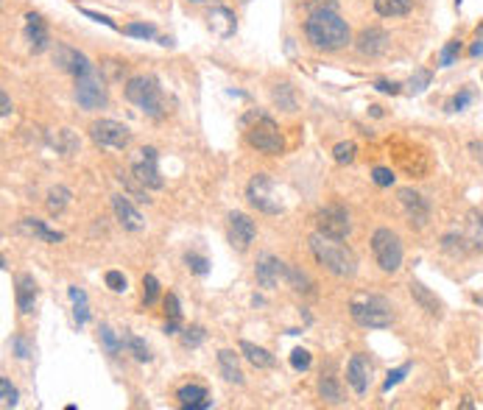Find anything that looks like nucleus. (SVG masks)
Here are the masks:
<instances>
[{
	"mask_svg": "<svg viewBox=\"0 0 483 410\" xmlns=\"http://www.w3.org/2000/svg\"><path fill=\"white\" fill-rule=\"evenodd\" d=\"M304 36L318 50H341L349 42V25L338 8H313L304 20Z\"/></svg>",
	"mask_w": 483,
	"mask_h": 410,
	"instance_id": "f257e3e1",
	"label": "nucleus"
},
{
	"mask_svg": "<svg viewBox=\"0 0 483 410\" xmlns=\"http://www.w3.org/2000/svg\"><path fill=\"white\" fill-rule=\"evenodd\" d=\"M310 251L316 257V262L321 268H327L332 276H341V279H349L355 276L358 271V257L355 251L344 243V240H335V237H327V234H310Z\"/></svg>",
	"mask_w": 483,
	"mask_h": 410,
	"instance_id": "f03ea898",
	"label": "nucleus"
},
{
	"mask_svg": "<svg viewBox=\"0 0 483 410\" xmlns=\"http://www.w3.org/2000/svg\"><path fill=\"white\" fill-rule=\"evenodd\" d=\"M243 132H246V143L260 151V154H268V157H276L285 151V140H282V132L276 126L274 118H268L265 112H248L243 118Z\"/></svg>",
	"mask_w": 483,
	"mask_h": 410,
	"instance_id": "7ed1b4c3",
	"label": "nucleus"
},
{
	"mask_svg": "<svg viewBox=\"0 0 483 410\" xmlns=\"http://www.w3.org/2000/svg\"><path fill=\"white\" fill-rule=\"evenodd\" d=\"M349 316L355 318V324H360L366 330H386L394 321L391 302L386 296H377V293H358V296H352Z\"/></svg>",
	"mask_w": 483,
	"mask_h": 410,
	"instance_id": "20e7f679",
	"label": "nucleus"
},
{
	"mask_svg": "<svg viewBox=\"0 0 483 410\" xmlns=\"http://www.w3.org/2000/svg\"><path fill=\"white\" fill-rule=\"evenodd\" d=\"M123 95H126L129 104L143 109L148 118H162L168 112V104H165L162 90H160L154 76H132L123 87Z\"/></svg>",
	"mask_w": 483,
	"mask_h": 410,
	"instance_id": "39448f33",
	"label": "nucleus"
},
{
	"mask_svg": "<svg viewBox=\"0 0 483 410\" xmlns=\"http://www.w3.org/2000/svg\"><path fill=\"white\" fill-rule=\"evenodd\" d=\"M372 254H374L377 265H380L386 274L400 271V265H402V243H400L397 232H391V229H377V232L372 234Z\"/></svg>",
	"mask_w": 483,
	"mask_h": 410,
	"instance_id": "423d86ee",
	"label": "nucleus"
},
{
	"mask_svg": "<svg viewBox=\"0 0 483 410\" xmlns=\"http://www.w3.org/2000/svg\"><path fill=\"white\" fill-rule=\"evenodd\" d=\"M157 160H160L157 157V148H151V146L148 148H140L137 157L132 160V176H134V182L143 190H162V185H165Z\"/></svg>",
	"mask_w": 483,
	"mask_h": 410,
	"instance_id": "0eeeda50",
	"label": "nucleus"
},
{
	"mask_svg": "<svg viewBox=\"0 0 483 410\" xmlns=\"http://www.w3.org/2000/svg\"><path fill=\"white\" fill-rule=\"evenodd\" d=\"M246 199H248V204L254 206V209H260V212H265V215H279V212L285 209L282 202L276 199V193H274V182H271L265 174H257V176L248 179V185H246Z\"/></svg>",
	"mask_w": 483,
	"mask_h": 410,
	"instance_id": "6e6552de",
	"label": "nucleus"
},
{
	"mask_svg": "<svg viewBox=\"0 0 483 410\" xmlns=\"http://www.w3.org/2000/svg\"><path fill=\"white\" fill-rule=\"evenodd\" d=\"M90 137H92L95 146H101V148H118V151L129 148V143H132V132L123 123H118V120H95L90 126Z\"/></svg>",
	"mask_w": 483,
	"mask_h": 410,
	"instance_id": "1a4fd4ad",
	"label": "nucleus"
},
{
	"mask_svg": "<svg viewBox=\"0 0 483 410\" xmlns=\"http://www.w3.org/2000/svg\"><path fill=\"white\" fill-rule=\"evenodd\" d=\"M76 101L81 109L92 112V109H104L106 106V87L98 78V73H87L81 78H76Z\"/></svg>",
	"mask_w": 483,
	"mask_h": 410,
	"instance_id": "9d476101",
	"label": "nucleus"
},
{
	"mask_svg": "<svg viewBox=\"0 0 483 410\" xmlns=\"http://www.w3.org/2000/svg\"><path fill=\"white\" fill-rule=\"evenodd\" d=\"M316 226H318V232L321 234H327V237H335V240H346L349 237V215H346V209L338 204H330L324 206V209H318L316 212Z\"/></svg>",
	"mask_w": 483,
	"mask_h": 410,
	"instance_id": "9b49d317",
	"label": "nucleus"
},
{
	"mask_svg": "<svg viewBox=\"0 0 483 410\" xmlns=\"http://www.w3.org/2000/svg\"><path fill=\"white\" fill-rule=\"evenodd\" d=\"M285 271H288V265L279 260V257H274V254H260L257 257V265H254V276H257V285L260 288H276L279 285V279H285Z\"/></svg>",
	"mask_w": 483,
	"mask_h": 410,
	"instance_id": "f8f14e48",
	"label": "nucleus"
},
{
	"mask_svg": "<svg viewBox=\"0 0 483 410\" xmlns=\"http://www.w3.org/2000/svg\"><path fill=\"white\" fill-rule=\"evenodd\" d=\"M53 62H56L64 73H70V76H76V78H81V76H87V73H92V70H95V67H92V62H90L81 50H76V48H70V45H59V48H56Z\"/></svg>",
	"mask_w": 483,
	"mask_h": 410,
	"instance_id": "ddd939ff",
	"label": "nucleus"
},
{
	"mask_svg": "<svg viewBox=\"0 0 483 410\" xmlns=\"http://www.w3.org/2000/svg\"><path fill=\"white\" fill-rule=\"evenodd\" d=\"M397 199H400V204L405 206V215H408V220L414 223V226H425L428 220H430V204H428V199L422 196V193H416V190H411V188H402L400 193H397Z\"/></svg>",
	"mask_w": 483,
	"mask_h": 410,
	"instance_id": "4468645a",
	"label": "nucleus"
},
{
	"mask_svg": "<svg viewBox=\"0 0 483 410\" xmlns=\"http://www.w3.org/2000/svg\"><path fill=\"white\" fill-rule=\"evenodd\" d=\"M254 234H257V226H254V220L248 215H243V212H232L230 215V243H232V248L246 251L254 243Z\"/></svg>",
	"mask_w": 483,
	"mask_h": 410,
	"instance_id": "2eb2a0df",
	"label": "nucleus"
},
{
	"mask_svg": "<svg viewBox=\"0 0 483 410\" xmlns=\"http://www.w3.org/2000/svg\"><path fill=\"white\" fill-rule=\"evenodd\" d=\"M36 282L31 274H17L14 279V302H17V310L22 316H31L34 307H36Z\"/></svg>",
	"mask_w": 483,
	"mask_h": 410,
	"instance_id": "dca6fc26",
	"label": "nucleus"
},
{
	"mask_svg": "<svg viewBox=\"0 0 483 410\" xmlns=\"http://www.w3.org/2000/svg\"><path fill=\"white\" fill-rule=\"evenodd\" d=\"M25 39L34 53H45L50 48V34L39 14H25Z\"/></svg>",
	"mask_w": 483,
	"mask_h": 410,
	"instance_id": "f3484780",
	"label": "nucleus"
},
{
	"mask_svg": "<svg viewBox=\"0 0 483 410\" xmlns=\"http://www.w3.org/2000/svg\"><path fill=\"white\" fill-rule=\"evenodd\" d=\"M369 377H372V363L366 355H352L349 366H346V383L352 386L355 394H366L369 391Z\"/></svg>",
	"mask_w": 483,
	"mask_h": 410,
	"instance_id": "a211bd4d",
	"label": "nucleus"
},
{
	"mask_svg": "<svg viewBox=\"0 0 483 410\" xmlns=\"http://www.w3.org/2000/svg\"><path fill=\"white\" fill-rule=\"evenodd\" d=\"M112 209H115V218L120 220V226H123V229H129V232H140V229L146 226L143 215L132 206V202H129L126 196H112Z\"/></svg>",
	"mask_w": 483,
	"mask_h": 410,
	"instance_id": "6ab92c4d",
	"label": "nucleus"
},
{
	"mask_svg": "<svg viewBox=\"0 0 483 410\" xmlns=\"http://www.w3.org/2000/svg\"><path fill=\"white\" fill-rule=\"evenodd\" d=\"M176 400H179V405H182V408H190V410L213 408L207 388H204V386H199V383H188V386H182V388L176 391Z\"/></svg>",
	"mask_w": 483,
	"mask_h": 410,
	"instance_id": "aec40b11",
	"label": "nucleus"
},
{
	"mask_svg": "<svg viewBox=\"0 0 483 410\" xmlns=\"http://www.w3.org/2000/svg\"><path fill=\"white\" fill-rule=\"evenodd\" d=\"M388 48V34L383 28H363L358 36V50L363 56H377Z\"/></svg>",
	"mask_w": 483,
	"mask_h": 410,
	"instance_id": "412c9836",
	"label": "nucleus"
},
{
	"mask_svg": "<svg viewBox=\"0 0 483 410\" xmlns=\"http://www.w3.org/2000/svg\"><path fill=\"white\" fill-rule=\"evenodd\" d=\"M210 28H213V34H218L224 39L232 36L235 34V14L230 8H224V6H216L210 11Z\"/></svg>",
	"mask_w": 483,
	"mask_h": 410,
	"instance_id": "4be33fe9",
	"label": "nucleus"
},
{
	"mask_svg": "<svg viewBox=\"0 0 483 410\" xmlns=\"http://www.w3.org/2000/svg\"><path fill=\"white\" fill-rule=\"evenodd\" d=\"M218 366H221V377L227 383H235V386H243V372L238 366V355L232 349H221L218 352Z\"/></svg>",
	"mask_w": 483,
	"mask_h": 410,
	"instance_id": "5701e85b",
	"label": "nucleus"
},
{
	"mask_svg": "<svg viewBox=\"0 0 483 410\" xmlns=\"http://www.w3.org/2000/svg\"><path fill=\"white\" fill-rule=\"evenodd\" d=\"M411 296H414V302L422 307V310H428L430 316H442V302L425 288V285H419V282H411Z\"/></svg>",
	"mask_w": 483,
	"mask_h": 410,
	"instance_id": "b1692460",
	"label": "nucleus"
},
{
	"mask_svg": "<svg viewBox=\"0 0 483 410\" xmlns=\"http://www.w3.org/2000/svg\"><path fill=\"white\" fill-rule=\"evenodd\" d=\"M241 352L254 369H271L274 366V355L265 352L262 346H254L251 341H241Z\"/></svg>",
	"mask_w": 483,
	"mask_h": 410,
	"instance_id": "393cba45",
	"label": "nucleus"
},
{
	"mask_svg": "<svg viewBox=\"0 0 483 410\" xmlns=\"http://www.w3.org/2000/svg\"><path fill=\"white\" fill-rule=\"evenodd\" d=\"M22 232H28V234H34V237H39L42 243H62V232H53V229H48L42 220H36V218H25L22 220Z\"/></svg>",
	"mask_w": 483,
	"mask_h": 410,
	"instance_id": "a878e982",
	"label": "nucleus"
},
{
	"mask_svg": "<svg viewBox=\"0 0 483 410\" xmlns=\"http://www.w3.org/2000/svg\"><path fill=\"white\" fill-rule=\"evenodd\" d=\"M67 296H70V302H73V318H76V324L78 327H84L87 324V318H90V310H87V293L81 290V288H67Z\"/></svg>",
	"mask_w": 483,
	"mask_h": 410,
	"instance_id": "bb28decb",
	"label": "nucleus"
},
{
	"mask_svg": "<svg viewBox=\"0 0 483 410\" xmlns=\"http://www.w3.org/2000/svg\"><path fill=\"white\" fill-rule=\"evenodd\" d=\"M414 8L411 0H374V11L380 17H405Z\"/></svg>",
	"mask_w": 483,
	"mask_h": 410,
	"instance_id": "cd10ccee",
	"label": "nucleus"
},
{
	"mask_svg": "<svg viewBox=\"0 0 483 410\" xmlns=\"http://www.w3.org/2000/svg\"><path fill=\"white\" fill-rule=\"evenodd\" d=\"M285 282L296 290V293H313V282H310V276L307 274H302L299 268H293V265H288V271H285Z\"/></svg>",
	"mask_w": 483,
	"mask_h": 410,
	"instance_id": "c85d7f7f",
	"label": "nucleus"
},
{
	"mask_svg": "<svg viewBox=\"0 0 483 410\" xmlns=\"http://www.w3.org/2000/svg\"><path fill=\"white\" fill-rule=\"evenodd\" d=\"M123 346L134 355V360H140V363H148L151 360V352H148V346H146V341H140L137 335H132V332H123Z\"/></svg>",
	"mask_w": 483,
	"mask_h": 410,
	"instance_id": "c756f323",
	"label": "nucleus"
},
{
	"mask_svg": "<svg viewBox=\"0 0 483 410\" xmlns=\"http://www.w3.org/2000/svg\"><path fill=\"white\" fill-rule=\"evenodd\" d=\"M467 243H470V240H467L464 234H456V232H450V234L442 237V248H444L447 254H453V257H464L467 248H470Z\"/></svg>",
	"mask_w": 483,
	"mask_h": 410,
	"instance_id": "7c9ffc66",
	"label": "nucleus"
},
{
	"mask_svg": "<svg viewBox=\"0 0 483 410\" xmlns=\"http://www.w3.org/2000/svg\"><path fill=\"white\" fill-rule=\"evenodd\" d=\"M98 335H101V344H104L106 355H109V358H118V355H120V349H123V338H118V335L112 332V327H106V324H101Z\"/></svg>",
	"mask_w": 483,
	"mask_h": 410,
	"instance_id": "2f4dec72",
	"label": "nucleus"
},
{
	"mask_svg": "<svg viewBox=\"0 0 483 410\" xmlns=\"http://www.w3.org/2000/svg\"><path fill=\"white\" fill-rule=\"evenodd\" d=\"M318 394H321V400H327V402H332V405H338L341 402V388H338V383H335V377L332 374H321V380H318Z\"/></svg>",
	"mask_w": 483,
	"mask_h": 410,
	"instance_id": "473e14b6",
	"label": "nucleus"
},
{
	"mask_svg": "<svg viewBox=\"0 0 483 410\" xmlns=\"http://www.w3.org/2000/svg\"><path fill=\"white\" fill-rule=\"evenodd\" d=\"M67 204H70V190H67V188L56 185V188L48 190V209H50V212H62Z\"/></svg>",
	"mask_w": 483,
	"mask_h": 410,
	"instance_id": "72a5a7b5",
	"label": "nucleus"
},
{
	"mask_svg": "<svg viewBox=\"0 0 483 410\" xmlns=\"http://www.w3.org/2000/svg\"><path fill=\"white\" fill-rule=\"evenodd\" d=\"M467 240H470V246H475V248H483V215H478V212H472V215H470V229H467Z\"/></svg>",
	"mask_w": 483,
	"mask_h": 410,
	"instance_id": "f704fd0d",
	"label": "nucleus"
},
{
	"mask_svg": "<svg viewBox=\"0 0 483 410\" xmlns=\"http://www.w3.org/2000/svg\"><path fill=\"white\" fill-rule=\"evenodd\" d=\"M53 146H56V151H62V154H73V151L78 148V140L73 137V132H70V129H62V132H56Z\"/></svg>",
	"mask_w": 483,
	"mask_h": 410,
	"instance_id": "c9c22d12",
	"label": "nucleus"
},
{
	"mask_svg": "<svg viewBox=\"0 0 483 410\" xmlns=\"http://www.w3.org/2000/svg\"><path fill=\"white\" fill-rule=\"evenodd\" d=\"M123 34L137 36V39H154L157 36V28L151 22H129V25H123Z\"/></svg>",
	"mask_w": 483,
	"mask_h": 410,
	"instance_id": "e433bc0d",
	"label": "nucleus"
},
{
	"mask_svg": "<svg viewBox=\"0 0 483 410\" xmlns=\"http://www.w3.org/2000/svg\"><path fill=\"white\" fill-rule=\"evenodd\" d=\"M157 296H160V282H157L154 274H146L143 276V304L151 307L157 302Z\"/></svg>",
	"mask_w": 483,
	"mask_h": 410,
	"instance_id": "4c0bfd02",
	"label": "nucleus"
},
{
	"mask_svg": "<svg viewBox=\"0 0 483 410\" xmlns=\"http://www.w3.org/2000/svg\"><path fill=\"white\" fill-rule=\"evenodd\" d=\"M458 56H461V39H450V42L444 45L442 56H439V64H442V67H450Z\"/></svg>",
	"mask_w": 483,
	"mask_h": 410,
	"instance_id": "58836bf2",
	"label": "nucleus"
},
{
	"mask_svg": "<svg viewBox=\"0 0 483 410\" xmlns=\"http://www.w3.org/2000/svg\"><path fill=\"white\" fill-rule=\"evenodd\" d=\"M433 81V73L430 70H416L414 76H411V81H408V87H411V92L414 95H419V92H425L428 90V84Z\"/></svg>",
	"mask_w": 483,
	"mask_h": 410,
	"instance_id": "ea45409f",
	"label": "nucleus"
},
{
	"mask_svg": "<svg viewBox=\"0 0 483 410\" xmlns=\"http://www.w3.org/2000/svg\"><path fill=\"white\" fill-rule=\"evenodd\" d=\"M355 154H358L355 143H338V146L332 148V157H335V162H341V165L352 162V160H355Z\"/></svg>",
	"mask_w": 483,
	"mask_h": 410,
	"instance_id": "a19ab883",
	"label": "nucleus"
},
{
	"mask_svg": "<svg viewBox=\"0 0 483 410\" xmlns=\"http://www.w3.org/2000/svg\"><path fill=\"white\" fill-rule=\"evenodd\" d=\"M274 101H276L279 106H285L288 112H293V109H296V101H293V95H290V87H288V84H279V87L274 90Z\"/></svg>",
	"mask_w": 483,
	"mask_h": 410,
	"instance_id": "79ce46f5",
	"label": "nucleus"
},
{
	"mask_svg": "<svg viewBox=\"0 0 483 410\" xmlns=\"http://www.w3.org/2000/svg\"><path fill=\"white\" fill-rule=\"evenodd\" d=\"M185 262H188V268L193 271V274H199V276H204L207 271H210V262H207V257H202V254H185Z\"/></svg>",
	"mask_w": 483,
	"mask_h": 410,
	"instance_id": "37998d69",
	"label": "nucleus"
},
{
	"mask_svg": "<svg viewBox=\"0 0 483 410\" xmlns=\"http://www.w3.org/2000/svg\"><path fill=\"white\" fill-rule=\"evenodd\" d=\"M310 363H313V358H310L307 349H293V352H290V366H293L296 372H307Z\"/></svg>",
	"mask_w": 483,
	"mask_h": 410,
	"instance_id": "c03bdc74",
	"label": "nucleus"
},
{
	"mask_svg": "<svg viewBox=\"0 0 483 410\" xmlns=\"http://www.w3.org/2000/svg\"><path fill=\"white\" fill-rule=\"evenodd\" d=\"M204 338H207V332H204L202 327H188V330H182V344H185V346H199Z\"/></svg>",
	"mask_w": 483,
	"mask_h": 410,
	"instance_id": "a18cd8bd",
	"label": "nucleus"
},
{
	"mask_svg": "<svg viewBox=\"0 0 483 410\" xmlns=\"http://www.w3.org/2000/svg\"><path fill=\"white\" fill-rule=\"evenodd\" d=\"M104 282H106V288L115 290V293H123V290H126V276H123L120 271H106Z\"/></svg>",
	"mask_w": 483,
	"mask_h": 410,
	"instance_id": "49530a36",
	"label": "nucleus"
},
{
	"mask_svg": "<svg viewBox=\"0 0 483 410\" xmlns=\"http://www.w3.org/2000/svg\"><path fill=\"white\" fill-rule=\"evenodd\" d=\"M411 372V366L405 363V366H400V369H394V372H388V377H386V383H383V391H391L394 386H400L402 380H405V374Z\"/></svg>",
	"mask_w": 483,
	"mask_h": 410,
	"instance_id": "de8ad7c7",
	"label": "nucleus"
},
{
	"mask_svg": "<svg viewBox=\"0 0 483 410\" xmlns=\"http://www.w3.org/2000/svg\"><path fill=\"white\" fill-rule=\"evenodd\" d=\"M0 397H3V408H6V410L17 405V391L11 388L8 377H3V380H0Z\"/></svg>",
	"mask_w": 483,
	"mask_h": 410,
	"instance_id": "09e8293b",
	"label": "nucleus"
},
{
	"mask_svg": "<svg viewBox=\"0 0 483 410\" xmlns=\"http://www.w3.org/2000/svg\"><path fill=\"white\" fill-rule=\"evenodd\" d=\"M372 179H374L377 188H391V185H394V174H391L388 168H374V171H372Z\"/></svg>",
	"mask_w": 483,
	"mask_h": 410,
	"instance_id": "8fccbe9b",
	"label": "nucleus"
},
{
	"mask_svg": "<svg viewBox=\"0 0 483 410\" xmlns=\"http://www.w3.org/2000/svg\"><path fill=\"white\" fill-rule=\"evenodd\" d=\"M165 316L168 318H182V304H179L176 293H168L165 296Z\"/></svg>",
	"mask_w": 483,
	"mask_h": 410,
	"instance_id": "3c124183",
	"label": "nucleus"
},
{
	"mask_svg": "<svg viewBox=\"0 0 483 410\" xmlns=\"http://www.w3.org/2000/svg\"><path fill=\"white\" fill-rule=\"evenodd\" d=\"M470 101H472V95H470V92H461V95H456V98L447 104V112H461Z\"/></svg>",
	"mask_w": 483,
	"mask_h": 410,
	"instance_id": "603ef678",
	"label": "nucleus"
},
{
	"mask_svg": "<svg viewBox=\"0 0 483 410\" xmlns=\"http://www.w3.org/2000/svg\"><path fill=\"white\" fill-rule=\"evenodd\" d=\"M374 90H380V92H388V95H397V92H400V84H397V81H386V78H377V81H374Z\"/></svg>",
	"mask_w": 483,
	"mask_h": 410,
	"instance_id": "864d4df0",
	"label": "nucleus"
},
{
	"mask_svg": "<svg viewBox=\"0 0 483 410\" xmlns=\"http://www.w3.org/2000/svg\"><path fill=\"white\" fill-rule=\"evenodd\" d=\"M11 346H14V352H17V358L20 360H25V358H31V349H28V344L17 335V338H11Z\"/></svg>",
	"mask_w": 483,
	"mask_h": 410,
	"instance_id": "5fc2aeb1",
	"label": "nucleus"
},
{
	"mask_svg": "<svg viewBox=\"0 0 483 410\" xmlns=\"http://www.w3.org/2000/svg\"><path fill=\"white\" fill-rule=\"evenodd\" d=\"M81 14H87L90 20H95V22H104V25H109V28H118L109 17H104V14H98V11H90V8H81Z\"/></svg>",
	"mask_w": 483,
	"mask_h": 410,
	"instance_id": "6e6d98bb",
	"label": "nucleus"
},
{
	"mask_svg": "<svg viewBox=\"0 0 483 410\" xmlns=\"http://www.w3.org/2000/svg\"><path fill=\"white\" fill-rule=\"evenodd\" d=\"M313 8H338L335 0H310V11Z\"/></svg>",
	"mask_w": 483,
	"mask_h": 410,
	"instance_id": "4d7b16f0",
	"label": "nucleus"
},
{
	"mask_svg": "<svg viewBox=\"0 0 483 410\" xmlns=\"http://www.w3.org/2000/svg\"><path fill=\"white\" fill-rule=\"evenodd\" d=\"M0 106H3V109H0V115H3V118H6V115H8V112H11V101H8V92H6V90H3V92H0Z\"/></svg>",
	"mask_w": 483,
	"mask_h": 410,
	"instance_id": "13d9d810",
	"label": "nucleus"
},
{
	"mask_svg": "<svg viewBox=\"0 0 483 410\" xmlns=\"http://www.w3.org/2000/svg\"><path fill=\"white\" fill-rule=\"evenodd\" d=\"M470 151H472V157L483 165V143H478V140H475V143H470Z\"/></svg>",
	"mask_w": 483,
	"mask_h": 410,
	"instance_id": "bf43d9fd",
	"label": "nucleus"
},
{
	"mask_svg": "<svg viewBox=\"0 0 483 410\" xmlns=\"http://www.w3.org/2000/svg\"><path fill=\"white\" fill-rule=\"evenodd\" d=\"M470 53H472V56H483V39H478V42L470 48Z\"/></svg>",
	"mask_w": 483,
	"mask_h": 410,
	"instance_id": "052dcab7",
	"label": "nucleus"
},
{
	"mask_svg": "<svg viewBox=\"0 0 483 410\" xmlns=\"http://www.w3.org/2000/svg\"><path fill=\"white\" fill-rule=\"evenodd\" d=\"M190 3H202V0H190Z\"/></svg>",
	"mask_w": 483,
	"mask_h": 410,
	"instance_id": "680f3d73",
	"label": "nucleus"
},
{
	"mask_svg": "<svg viewBox=\"0 0 483 410\" xmlns=\"http://www.w3.org/2000/svg\"><path fill=\"white\" fill-rule=\"evenodd\" d=\"M241 3H248V0H241Z\"/></svg>",
	"mask_w": 483,
	"mask_h": 410,
	"instance_id": "e2e57ef3",
	"label": "nucleus"
}]
</instances>
